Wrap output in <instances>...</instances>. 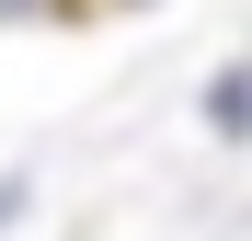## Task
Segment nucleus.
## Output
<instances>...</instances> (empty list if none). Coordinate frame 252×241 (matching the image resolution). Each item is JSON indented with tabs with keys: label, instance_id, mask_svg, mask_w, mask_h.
Returning a JSON list of instances; mask_svg holds the SVG:
<instances>
[{
	"label": "nucleus",
	"instance_id": "1",
	"mask_svg": "<svg viewBox=\"0 0 252 241\" xmlns=\"http://www.w3.org/2000/svg\"><path fill=\"white\" fill-rule=\"evenodd\" d=\"M206 127H218V138H252V69H218V80H206Z\"/></svg>",
	"mask_w": 252,
	"mask_h": 241
},
{
	"label": "nucleus",
	"instance_id": "2",
	"mask_svg": "<svg viewBox=\"0 0 252 241\" xmlns=\"http://www.w3.org/2000/svg\"><path fill=\"white\" fill-rule=\"evenodd\" d=\"M103 12H149V0H103Z\"/></svg>",
	"mask_w": 252,
	"mask_h": 241
}]
</instances>
